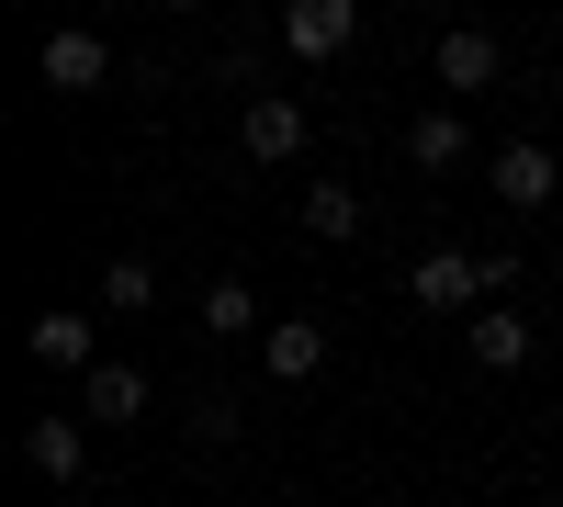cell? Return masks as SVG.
<instances>
[{"instance_id": "cell-13", "label": "cell", "mask_w": 563, "mask_h": 507, "mask_svg": "<svg viewBox=\"0 0 563 507\" xmlns=\"http://www.w3.org/2000/svg\"><path fill=\"white\" fill-rule=\"evenodd\" d=\"M294 214H305V238H327V249H350V238H361V192H350V180H316Z\"/></svg>"}, {"instance_id": "cell-7", "label": "cell", "mask_w": 563, "mask_h": 507, "mask_svg": "<svg viewBox=\"0 0 563 507\" xmlns=\"http://www.w3.org/2000/svg\"><path fill=\"white\" fill-rule=\"evenodd\" d=\"M34 79H45V90H102V79H113V45H102V34H45V45H34Z\"/></svg>"}, {"instance_id": "cell-4", "label": "cell", "mask_w": 563, "mask_h": 507, "mask_svg": "<svg viewBox=\"0 0 563 507\" xmlns=\"http://www.w3.org/2000/svg\"><path fill=\"white\" fill-rule=\"evenodd\" d=\"M485 180H496L507 214H541V203L563 214V169H552V147H530V135H507V147L485 158Z\"/></svg>"}, {"instance_id": "cell-9", "label": "cell", "mask_w": 563, "mask_h": 507, "mask_svg": "<svg viewBox=\"0 0 563 507\" xmlns=\"http://www.w3.org/2000/svg\"><path fill=\"white\" fill-rule=\"evenodd\" d=\"M23 350L45 361V373H68V384L90 373V361H102V350H90V316H79V305H45L34 328H23Z\"/></svg>"}, {"instance_id": "cell-16", "label": "cell", "mask_w": 563, "mask_h": 507, "mask_svg": "<svg viewBox=\"0 0 563 507\" xmlns=\"http://www.w3.org/2000/svg\"><path fill=\"white\" fill-rule=\"evenodd\" d=\"M192 440H203V451L238 440V395H225V384H203V395H192Z\"/></svg>"}, {"instance_id": "cell-3", "label": "cell", "mask_w": 563, "mask_h": 507, "mask_svg": "<svg viewBox=\"0 0 563 507\" xmlns=\"http://www.w3.org/2000/svg\"><path fill=\"white\" fill-rule=\"evenodd\" d=\"M23 463H34L45 485L79 496V485H90V418H79V406H45V418L23 429Z\"/></svg>"}, {"instance_id": "cell-5", "label": "cell", "mask_w": 563, "mask_h": 507, "mask_svg": "<svg viewBox=\"0 0 563 507\" xmlns=\"http://www.w3.org/2000/svg\"><path fill=\"white\" fill-rule=\"evenodd\" d=\"M238 147L271 169V158H305L316 147V113L305 102H282V90H249V124H238Z\"/></svg>"}, {"instance_id": "cell-18", "label": "cell", "mask_w": 563, "mask_h": 507, "mask_svg": "<svg viewBox=\"0 0 563 507\" xmlns=\"http://www.w3.org/2000/svg\"><path fill=\"white\" fill-rule=\"evenodd\" d=\"M57 507H90V496H57Z\"/></svg>"}, {"instance_id": "cell-15", "label": "cell", "mask_w": 563, "mask_h": 507, "mask_svg": "<svg viewBox=\"0 0 563 507\" xmlns=\"http://www.w3.org/2000/svg\"><path fill=\"white\" fill-rule=\"evenodd\" d=\"M102 305H113V316H158V260H135V249H124V260L102 271Z\"/></svg>"}, {"instance_id": "cell-11", "label": "cell", "mask_w": 563, "mask_h": 507, "mask_svg": "<svg viewBox=\"0 0 563 507\" xmlns=\"http://www.w3.org/2000/svg\"><path fill=\"white\" fill-rule=\"evenodd\" d=\"M260 373L271 384H316L327 373V328H316V316H282V328L260 339Z\"/></svg>"}, {"instance_id": "cell-2", "label": "cell", "mask_w": 563, "mask_h": 507, "mask_svg": "<svg viewBox=\"0 0 563 507\" xmlns=\"http://www.w3.org/2000/svg\"><path fill=\"white\" fill-rule=\"evenodd\" d=\"M429 68H440L451 102H474V90H496V79H507V45H496L485 23H451V34H429Z\"/></svg>"}, {"instance_id": "cell-12", "label": "cell", "mask_w": 563, "mask_h": 507, "mask_svg": "<svg viewBox=\"0 0 563 507\" xmlns=\"http://www.w3.org/2000/svg\"><path fill=\"white\" fill-rule=\"evenodd\" d=\"M530 350H541L530 305H474V361H485V373H519Z\"/></svg>"}, {"instance_id": "cell-8", "label": "cell", "mask_w": 563, "mask_h": 507, "mask_svg": "<svg viewBox=\"0 0 563 507\" xmlns=\"http://www.w3.org/2000/svg\"><path fill=\"white\" fill-rule=\"evenodd\" d=\"M406 283H417V305H429V316H462V305L485 294V260H474V249H429Z\"/></svg>"}, {"instance_id": "cell-10", "label": "cell", "mask_w": 563, "mask_h": 507, "mask_svg": "<svg viewBox=\"0 0 563 507\" xmlns=\"http://www.w3.org/2000/svg\"><path fill=\"white\" fill-rule=\"evenodd\" d=\"M462 158H474V124H462V102H429V113H417L406 124V169H462Z\"/></svg>"}, {"instance_id": "cell-1", "label": "cell", "mask_w": 563, "mask_h": 507, "mask_svg": "<svg viewBox=\"0 0 563 507\" xmlns=\"http://www.w3.org/2000/svg\"><path fill=\"white\" fill-rule=\"evenodd\" d=\"M361 45V0H282V57L294 68H339Z\"/></svg>"}, {"instance_id": "cell-6", "label": "cell", "mask_w": 563, "mask_h": 507, "mask_svg": "<svg viewBox=\"0 0 563 507\" xmlns=\"http://www.w3.org/2000/svg\"><path fill=\"white\" fill-rule=\"evenodd\" d=\"M79 418L90 429H135L147 418V373H135V361H90L79 373Z\"/></svg>"}, {"instance_id": "cell-14", "label": "cell", "mask_w": 563, "mask_h": 507, "mask_svg": "<svg viewBox=\"0 0 563 507\" xmlns=\"http://www.w3.org/2000/svg\"><path fill=\"white\" fill-rule=\"evenodd\" d=\"M192 328H203V339H214V350H238V339H249V328H260V305H249V283H214V294H203V305H192Z\"/></svg>"}, {"instance_id": "cell-17", "label": "cell", "mask_w": 563, "mask_h": 507, "mask_svg": "<svg viewBox=\"0 0 563 507\" xmlns=\"http://www.w3.org/2000/svg\"><path fill=\"white\" fill-rule=\"evenodd\" d=\"M169 12H203V0H169Z\"/></svg>"}]
</instances>
